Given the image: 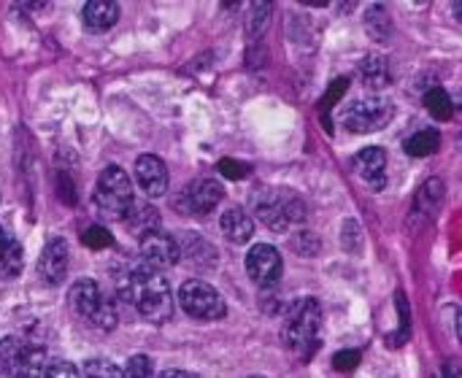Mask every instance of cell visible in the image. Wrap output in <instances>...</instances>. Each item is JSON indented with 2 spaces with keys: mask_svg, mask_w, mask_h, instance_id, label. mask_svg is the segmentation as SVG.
Segmentation results:
<instances>
[{
  "mask_svg": "<svg viewBox=\"0 0 462 378\" xmlns=\"http://www.w3.org/2000/svg\"><path fill=\"white\" fill-rule=\"evenodd\" d=\"M125 298L133 303V309L138 311V317H143L146 322H168L173 314V298H171V284L168 279L149 268L141 265L130 271L127 284H125Z\"/></svg>",
  "mask_w": 462,
  "mask_h": 378,
  "instance_id": "1",
  "label": "cell"
},
{
  "mask_svg": "<svg viewBox=\"0 0 462 378\" xmlns=\"http://www.w3.org/2000/svg\"><path fill=\"white\" fill-rule=\"evenodd\" d=\"M322 336V306L317 298H300L287 306L282 322L284 346L300 360H311L319 349Z\"/></svg>",
  "mask_w": 462,
  "mask_h": 378,
  "instance_id": "2",
  "label": "cell"
},
{
  "mask_svg": "<svg viewBox=\"0 0 462 378\" xmlns=\"http://www.w3.org/2000/svg\"><path fill=\"white\" fill-rule=\"evenodd\" d=\"M92 203L97 206L100 217L114 219V222H125L127 211H130L133 203H135L130 176H127L122 168L108 165V168L97 176V184H95V192H92Z\"/></svg>",
  "mask_w": 462,
  "mask_h": 378,
  "instance_id": "3",
  "label": "cell"
},
{
  "mask_svg": "<svg viewBox=\"0 0 462 378\" xmlns=\"http://www.w3.org/2000/svg\"><path fill=\"white\" fill-rule=\"evenodd\" d=\"M68 303H70V309H73L84 322H89L92 327L114 330L116 322H119L116 306L100 292V287H97L92 279H79V281L70 287V292H68Z\"/></svg>",
  "mask_w": 462,
  "mask_h": 378,
  "instance_id": "4",
  "label": "cell"
},
{
  "mask_svg": "<svg viewBox=\"0 0 462 378\" xmlns=\"http://www.w3.org/2000/svg\"><path fill=\"white\" fill-rule=\"evenodd\" d=\"M257 219H263L265 227L273 233H284L292 225H300L306 219V203L300 195L290 189H268L257 198L254 203Z\"/></svg>",
  "mask_w": 462,
  "mask_h": 378,
  "instance_id": "5",
  "label": "cell"
},
{
  "mask_svg": "<svg viewBox=\"0 0 462 378\" xmlns=\"http://www.w3.org/2000/svg\"><path fill=\"white\" fill-rule=\"evenodd\" d=\"M46 368L43 349L24 344L22 338L0 341V376L8 378H41Z\"/></svg>",
  "mask_w": 462,
  "mask_h": 378,
  "instance_id": "6",
  "label": "cell"
},
{
  "mask_svg": "<svg viewBox=\"0 0 462 378\" xmlns=\"http://www.w3.org/2000/svg\"><path fill=\"white\" fill-rule=\"evenodd\" d=\"M179 306L184 314H189L192 319H200V322H217L227 314L225 298L211 284H206L200 279H189L181 284Z\"/></svg>",
  "mask_w": 462,
  "mask_h": 378,
  "instance_id": "7",
  "label": "cell"
},
{
  "mask_svg": "<svg viewBox=\"0 0 462 378\" xmlns=\"http://www.w3.org/2000/svg\"><path fill=\"white\" fill-rule=\"evenodd\" d=\"M393 119V103L382 95H371V97H363V100H355L344 116H341V124L349 130V133H357V135H368V133H379L390 124Z\"/></svg>",
  "mask_w": 462,
  "mask_h": 378,
  "instance_id": "8",
  "label": "cell"
},
{
  "mask_svg": "<svg viewBox=\"0 0 462 378\" xmlns=\"http://www.w3.org/2000/svg\"><path fill=\"white\" fill-rule=\"evenodd\" d=\"M225 198V189L219 181L214 179H195L189 181L184 189H179L171 200L173 211L176 214H184V217H206L211 214Z\"/></svg>",
  "mask_w": 462,
  "mask_h": 378,
  "instance_id": "9",
  "label": "cell"
},
{
  "mask_svg": "<svg viewBox=\"0 0 462 378\" xmlns=\"http://www.w3.org/2000/svg\"><path fill=\"white\" fill-rule=\"evenodd\" d=\"M282 254L271 244H254L246 254V273L263 290L282 279Z\"/></svg>",
  "mask_w": 462,
  "mask_h": 378,
  "instance_id": "10",
  "label": "cell"
},
{
  "mask_svg": "<svg viewBox=\"0 0 462 378\" xmlns=\"http://www.w3.org/2000/svg\"><path fill=\"white\" fill-rule=\"evenodd\" d=\"M68 263H70V246H68V241L65 238L46 241V246H43V252L38 257V276H41V281L49 284V287L62 284L65 276H68V268H70Z\"/></svg>",
  "mask_w": 462,
  "mask_h": 378,
  "instance_id": "11",
  "label": "cell"
},
{
  "mask_svg": "<svg viewBox=\"0 0 462 378\" xmlns=\"http://www.w3.org/2000/svg\"><path fill=\"white\" fill-rule=\"evenodd\" d=\"M138 254H141V265H149V268H154V271L171 268V265L179 263V244H176L173 235L157 230V233L141 238Z\"/></svg>",
  "mask_w": 462,
  "mask_h": 378,
  "instance_id": "12",
  "label": "cell"
},
{
  "mask_svg": "<svg viewBox=\"0 0 462 378\" xmlns=\"http://www.w3.org/2000/svg\"><path fill=\"white\" fill-rule=\"evenodd\" d=\"M135 179L149 198H162L168 192V168L154 154H141L135 160Z\"/></svg>",
  "mask_w": 462,
  "mask_h": 378,
  "instance_id": "13",
  "label": "cell"
},
{
  "mask_svg": "<svg viewBox=\"0 0 462 378\" xmlns=\"http://www.w3.org/2000/svg\"><path fill=\"white\" fill-rule=\"evenodd\" d=\"M384 168H387V154H384L382 146H368V149L355 154V173L371 189L384 187Z\"/></svg>",
  "mask_w": 462,
  "mask_h": 378,
  "instance_id": "14",
  "label": "cell"
},
{
  "mask_svg": "<svg viewBox=\"0 0 462 378\" xmlns=\"http://www.w3.org/2000/svg\"><path fill=\"white\" fill-rule=\"evenodd\" d=\"M179 244V263L184 260L192 268H214L217 263V249L198 233H184L181 238H176Z\"/></svg>",
  "mask_w": 462,
  "mask_h": 378,
  "instance_id": "15",
  "label": "cell"
},
{
  "mask_svg": "<svg viewBox=\"0 0 462 378\" xmlns=\"http://www.w3.org/2000/svg\"><path fill=\"white\" fill-rule=\"evenodd\" d=\"M219 227H222L225 238H227L230 244H238V246H241V244H249L252 235H254V222H252V217H249L244 208H238V206H233V208H227V211L222 214Z\"/></svg>",
  "mask_w": 462,
  "mask_h": 378,
  "instance_id": "16",
  "label": "cell"
},
{
  "mask_svg": "<svg viewBox=\"0 0 462 378\" xmlns=\"http://www.w3.org/2000/svg\"><path fill=\"white\" fill-rule=\"evenodd\" d=\"M87 30L92 32H106L116 24L119 19V5L114 0H89L81 11Z\"/></svg>",
  "mask_w": 462,
  "mask_h": 378,
  "instance_id": "17",
  "label": "cell"
},
{
  "mask_svg": "<svg viewBox=\"0 0 462 378\" xmlns=\"http://www.w3.org/2000/svg\"><path fill=\"white\" fill-rule=\"evenodd\" d=\"M125 222H127V230L133 235H138V241L143 235H152V233L160 230V214H157V208L152 203H133Z\"/></svg>",
  "mask_w": 462,
  "mask_h": 378,
  "instance_id": "18",
  "label": "cell"
},
{
  "mask_svg": "<svg viewBox=\"0 0 462 378\" xmlns=\"http://www.w3.org/2000/svg\"><path fill=\"white\" fill-rule=\"evenodd\" d=\"M360 78L365 87L371 89H382L390 84V68H387V60L382 54H371L360 62Z\"/></svg>",
  "mask_w": 462,
  "mask_h": 378,
  "instance_id": "19",
  "label": "cell"
},
{
  "mask_svg": "<svg viewBox=\"0 0 462 378\" xmlns=\"http://www.w3.org/2000/svg\"><path fill=\"white\" fill-rule=\"evenodd\" d=\"M22 246L5 235V241L0 244V276L3 279H14L22 273Z\"/></svg>",
  "mask_w": 462,
  "mask_h": 378,
  "instance_id": "20",
  "label": "cell"
},
{
  "mask_svg": "<svg viewBox=\"0 0 462 378\" xmlns=\"http://www.w3.org/2000/svg\"><path fill=\"white\" fill-rule=\"evenodd\" d=\"M365 30L374 41H387L393 35V22L382 5H371L365 14Z\"/></svg>",
  "mask_w": 462,
  "mask_h": 378,
  "instance_id": "21",
  "label": "cell"
},
{
  "mask_svg": "<svg viewBox=\"0 0 462 378\" xmlns=\"http://www.w3.org/2000/svg\"><path fill=\"white\" fill-rule=\"evenodd\" d=\"M439 143H441V135L436 130H420L406 141V152L411 157H430V154H436Z\"/></svg>",
  "mask_w": 462,
  "mask_h": 378,
  "instance_id": "22",
  "label": "cell"
},
{
  "mask_svg": "<svg viewBox=\"0 0 462 378\" xmlns=\"http://www.w3.org/2000/svg\"><path fill=\"white\" fill-rule=\"evenodd\" d=\"M425 106H428V111H430L436 119H441V122L452 119L455 106H452V97H449V92H447V89H441V87L428 89V95H425Z\"/></svg>",
  "mask_w": 462,
  "mask_h": 378,
  "instance_id": "23",
  "label": "cell"
},
{
  "mask_svg": "<svg viewBox=\"0 0 462 378\" xmlns=\"http://www.w3.org/2000/svg\"><path fill=\"white\" fill-rule=\"evenodd\" d=\"M420 206H425L428 208V214H436V208L441 206V200H444V184L439 181V179H430L422 189H420Z\"/></svg>",
  "mask_w": 462,
  "mask_h": 378,
  "instance_id": "24",
  "label": "cell"
},
{
  "mask_svg": "<svg viewBox=\"0 0 462 378\" xmlns=\"http://www.w3.org/2000/svg\"><path fill=\"white\" fill-rule=\"evenodd\" d=\"M125 378H157V371H154V363L146 357V355H135L130 357L127 368L122 371Z\"/></svg>",
  "mask_w": 462,
  "mask_h": 378,
  "instance_id": "25",
  "label": "cell"
},
{
  "mask_svg": "<svg viewBox=\"0 0 462 378\" xmlns=\"http://www.w3.org/2000/svg\"><path fill=\"white\" fill-rule=\"evenodd\" d=\"M81 241H84V246L87 249H95V252H100V249H108L111 246V233L106 230V227H100V225H92V227H87L84 233H81Z\"/></svg>",
  "mask_w": 462,
  "mask_h": 378,
  "instance_id": "26",
  "label": "cell"
},
{
  "mask_svg": "<svg viewBox=\"0 0 462 378\" xmlns=\"http://www.w3.org/2000/svg\"><path fill=\"white\" fill-rule=\"evenodd\" d=\"M81 378H125L122 371L108 360H89L81 371Z\"/></svg>",
  "mask_w": 462,
  "mask_h": 378,
  "instance_id": "27",
  "label": "cell"
},
{
  "mask_svg": "<svg viewBox=\"0 0 462 378\" xmlns=\"http://www.w3.org/2000/svg\"><path fill=\"white\" fill-rule=\"evenodd\" d=\"M41 378H81V371L68 360H54V363H46Z\"/></svg>",
  "mask_w": 462,
  "mask_h": 378,
  "instance_id": "28",
  "label": "cell"
},
{
  "mask_svg": "<svg viewBox=\"0 0 462 378\" xmlns=\"http://www.w3.org/2000/svg\"><path fill=\"white\" fill-rule=\"evenodd\" d=\"M217 171L225 176V179H230V181H241L244 176H249V165H244V162H238V160H219L217 162Z\"/></svg>",
  "mask_w": 462,
  "mask_h": 378,
  "instance_id": "29",
  "label": "cell"
},
{
  "mask_svg": "<svg viewBox=\"0 0 462 378\" xmlns=\"http://www.w3.org/2000/svg\"><path fill=\"white\" fill-rule=\"evenodd\" d=\"M292 249H295L298 254H303V257H311V254L319 252V238H317L314 233H298V235L292 238Z\"/></svg>",
  "mask_w": 462,
  "mask_h": 378,
  "instance_id": "30",
  "label": "cell"
},
{
  "mask_svg": "<svg viewBox=\"0 0 462 378\" xmlns=\"http://www.w3.org/2000/svg\"><path fill=\"white\" fill-rule=\"evenodd\" d=\"M268 16H271V5L268 3H254L252 5V24H249V35H260L263 27L268 24Z\"/></svg>",
  "mask_w": 462,
  "mask_h": 378,
  "instance_id": "31",
  "label": "cell"
},
{
  "mask_svg": "<svg viewBox=\"0 0 462 378\" xmlns=\"http://www.w3.org/2000/svg\"><path fill=\"white\" fill-rule=\"evenodd\" d=\"M360 365V352L357 349H344L333 357V368L341 371V373H349Z\"/></svg>",
  "mask_w": 462,
  "mask_h": 378,
  "instance_id": "32",
  "label": "cell"
},
{
  "mask_svg": "<svg viewBox=\"0 0 462 378\" xmlns=\"http://www.w3.org/2000/svg\"><path fill=\"white\" fill-rule=\"evenodd\" d=\"M349 87V81L346 78H338L336 84H330V89H328V95H325V100H322V116L328 119V111H330V106H336L338 100H341V95H344V89Z\"/></svg>",
  "mask_w": 462,
  "mask_h": 378,
  "instance_id": "33",
  "label": "cell"
},
{
  "mask_svg": "<svg viewBox=\"0 0 462 378\" xmlns=\"http://www.w3.org/2000/svg\"><path fill=\"white\" fill-rule=\"evenodd\" d=\"M444 378H460V363H447V368H444Z\"/></svg>",
  "mask_w": 462,
  "mask_h": 378,
  "instance_id": "34",
  "label": "cell"
},
{
  "mask_svg": "<svg viewBox=\"0 0 462 378\" xmlns=\"http://www.w3.org/2000/svg\"><path fill=\"white\" fill-rule=\"evenodd\" d=\"M160 378H200V376H195V373H189V371H165Z\"/></svg>",
  "mask_w": 462,
  "mask_h": 378,
  "instance_id": "35",
  "label": "cell"
},
{
  "mask_svg": "<svg viewBox=\"0 0 462 378\" xmlns=\"http://www.w3.org/2000/svg\"><path fill=\"white\" fill-rule=\"evenodd\" d=\"M5 241V233H3V227H0V244Z\"/></svg>",
  "mask_w": 462,
  "mask_h": 378,
  "instance_id": "36",
  "label": "cell"
},
{
  "mask_svg": "<svg viewBox=\"0 0 462 378\" xmlns=\"http://www.w3.org/2000/svg\"><path fill=\"white\" fill-rule=\"evenodd\" d=\"M252 378H263V376H252Z\"/></svg>",
  "mask_w": 462,
  "mask_h": 378,
  "instance_id": "37",
  "label": "cell"
}]
</instances>
